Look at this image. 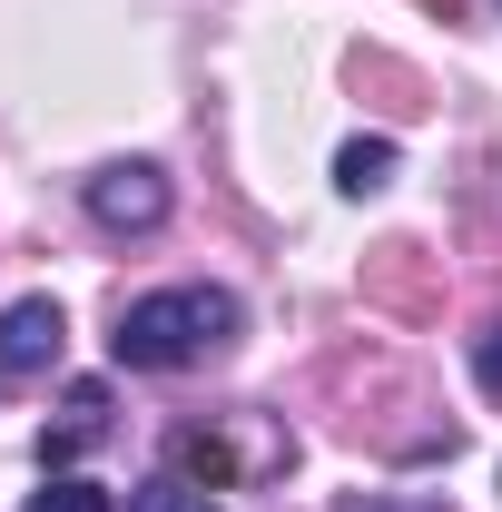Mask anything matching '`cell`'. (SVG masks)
<instances>
[{"label": "cell", "mask_w": 502, "mask_h": 512, "mask_svg": "<svg viewBox=\"0 0 502 512\" xmlns=\"http://www.w3.org/2000/svg\"><path fill=\"white\" fill-rule=\"evenodd\" d=\"M473 375H483V394H502V316L473 335Z\"/></svg>", "instance_id": "obj_9"}, {"label": "cell", "mask_w": 502, "mask_h": 512, "mask_svg": "<svg viewBox=\"0 0 502 512\" xmlns=\"http://www.w3.org/2000/svg\"><path fill=\"white\" fill-rule=\"evenodd\" d=\"M128 512H217V493H197L188 473H158V483H148Z\"/></svg>", "instance_id": "obj_8"}, {"label": "cell", "mask_w": 502, "mask_h": 512, "mask_svg": "<svg viewBox=\"0 0 502 512\" xmlns=\"http://www.w3.org/2000/svg\"><path fill=\"white\" fill-rule=\"evenodd\" d=\"M335 188L345 197L394 188V138H345V148H335Z\"/></svg>", "instance_id": "obj_6"}, {"label": "cell", "mask_w": 502, "mask_h": 512, "mask_svg": "<svg viewBox=\"0 0 502 512\" xmlns=\"http://www.w3.org/2000/svg\"><path fill=\"white\" fill-rule=\"evenodd\" d=\"M168 473H188V483H237V444L207 434V424H178V434H168Z\"/></svg>", "instance_id": "obj_5"}, {"label": "cell", "mask_w": 502, "mask_h": 512, "mask_svg": "<svg viewBox=\"0 0 502 512\" xmlns=\"http://www.w3.org/2000/svg\"><path fill=\"white\" fill-rule=\"evenodd\" d=\"M424 10H443V20H453V10H463V0H424Z\"/></svg>", "instance_id": "obj_10"}, {"label": "cell", "mask_w": 502, "mask_h": 512, "mask_svg": "<svg viewBox=\"0 0 502 512\" xmlns=\"http://www.w3.org/2000/svg\"><path fill=\"white\" fill-rule=\"evenodd\" d=\"M89 444H109V384H69L60 394V424L40 434V473H69Z\"/></svg>", "instance_id": "obj_4"}, {"label": "cell", "mask_w": 502, "mask_h": 512, "mask_svg": "<svg viewBox=\"0 0 502 512\" xmlns=\"http://www.w3.org/2000/svg\"><path fill=\"white\" fill-rule=\"evenodd\" d=\"M345 512H394V503H345Z\"/></svg>", "instance_id": "obj_11"}, {"label": "cell", "mask_w": 502, "mask_h": 512, "mask_svg": "<svg viewBox=\"0 0 502 512\" xmlns=\"http://www.w3.org/2000/svg\"><path fill=\"white\" fill-rule=\"evenodd\" d=\"M60 345H69L60 296H10V306H0V384L50 375V365H60Z\"/></svg>", "instance_id": "obj_3"}, {"label": "cell", "mask_w": 502, "mask_h": 512, "mask_svg": "<svg viewBox=\"0 0 502 512\" xmlns=\"http://www.w3.org/2000/svg\"><path fill=\"white\" fill-rule=\"evenodd\" d=\"M20 512H109V493L79 483V473H40V493H30Z\"/></svg>", "instance_id": "obj_7"}, {"label": "cell", "mask_w": 502, "mask_h": 512, "mask_svg": "<svg viewBox=\"0 0 502 512\" xmlns=\"http://www.w3.org/2000/svg\"><path fill=\"white\" fill-rule=\"evenodd\" d=\"M237 296L227 286H158V296H128L119 325H109V355L128 375H178V365H207L227 335H237Z\"/></svg>", "instance_id": "obj_1"}, {"label": "cell", "mask_w": 502, "mask_h": 512, "mask_svg": "<svg viewBox=\"0 0 502 512\" xmlns=\"http://www.w3.org/2000/svg\"><path fill=\"white\" fill-rule=\"evenodd\" d=\"M79 207H89V227H109V237H158V227H168V178H158L148 158H109V168L79 178Z\"/></svg>", "instance_id": "obj_2"}]
</instances>
